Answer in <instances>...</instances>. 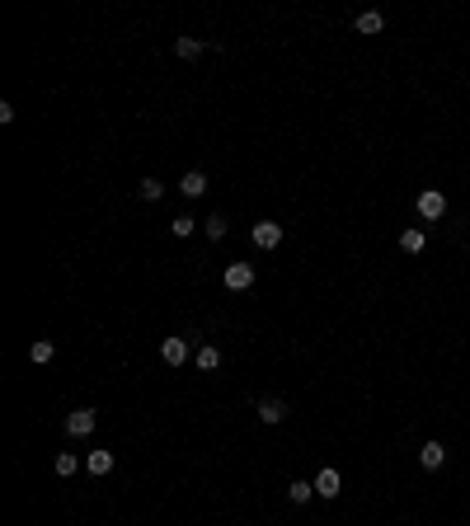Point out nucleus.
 I'll return each mask as SVG.
<instances>
[{"label": "nucleus", "instance_id": "1", "mask_svg": "<svg viewBox=\"0 0 470 526\" xmlns=\"http://www.w3.org/2000/svg\"><path fill=\"white\" fill-rule=\"evenodd\" d=\"M254 414H259V423H268V428H278V423L292 414V404L283 399V394H268V399H259L254 404Z\"/></svg>", "mask_w": 470, "mask_h": 526}, {"label": "nucleus", "instance_id": "2", "mask_svg": "<svg viewBox=\"0 0 470 526\" xmlns=\"http://www.w3.org/2000/svg\"><path fill=\"white\" fill-rule=\"evenodd\" d=\"M99 423V409H71L66 414V437H90Z\"/></svg>", "mask_w": 470, "mask_h": 526}, {"label": "nucleus", "instance_id": "3", "mask_svg": "<svg viewBox=\"0 0 470 526\" xmlns=\"http://www.w3.org/2000/svg\"><path fill=\"white\" fill-rule=\"evenodd\" d=\"M418 216H423V221H442V211H447V198L442 193H438V188H423V193H418Z\"/></svg>", "mask_w": 470, "mask_h": 526}, {"label": "nucleus", "instance_id": "4", "mask_svg": "<svg viewBox=\"0 0 470 526\" xmlns=\"http://www.w3.org/2000/svg\"><path fill=\"white\" fill-rule=\"evenodd\" d=\"M160 357H165L170 367H183V362L193 357V339H179V334H174V339H165V343H160Z\"/></svg>", "mask_w": 470, "mask_h": 526}, {"label": "nucleus", "instance_id": "5", "mask_svg": "<svg viewBox=\"0 0 470 526\" xmlns=\"http://www.w3.org/2000/svg\"><path fill=\"white\" fill-rule=\"evenodd\" d=\"M249 240H254V249H278V244H283V226H278V221H259V226L249 231Z\"/></svg>", "mask_w": 470, "mask_h": 526}, {"label": "nucleus", "instance_id": "6", "mask_svg": "<svg viewBox=\"0 0 470 526\" xmlns=\"http://www.w3.org/2000/svg\"><path fill=\"white\" fill-rule=\"evenodd\" d=\"M311 484H315V494H320V498H339V489H343V479H339V470H329V465H325V470L315 474Z\"/></svg>", "mask_w": 470, "mask_h": 526}, {"label": "nucleus", "instance_id": "7", "mask_svg": "<svg viewBox=\"0 0 470 526\" xmlns=\"http://www.w3.org/2000/svg\"><path fill=\"white\" fill-rule=\"evenodd\" d=\"M226 287L231 291H249L254 287V268H249V263H231V268H226Z\"/></svg>", "mask_w": 470, "mask_h": 526}, {"label": "nucleus", "instance_id": "8", "mask_svg": "<svg viewBox=\"0 0 470 526\" xmlns=\"http://www.w3.org/2000/svg\"><path fill=\"white\" fill-rule=\"evenodd\" d=\"M203 52H207L203 38H174V56H179V61H198Z\"/></svg>", "mask_w": 470, "mask_h": 526}, {"label": "nucleus", "instance_id": "9", "mask_svg": "<svg viewBox=\"0 0 470 526\" xmlns=\"http://www.w3.org/2000/svg\"><path fill=\"white\" fill-rule=\"evenodd\" d=\"M442 461H447L442 442H423V451H418V465L423 470H442Z\"/></svg>", "mask_w": 470, "mask_h": 526}, {"label": "nucleus", "instance_id": "10", "mask_svg": "<svg viewBox=\"0 0 470 526\" xmlns=\"http://www.w3.org/2000/svg\"><path fill=\"white\" fill-rule=\"evenodd\" d=\"M179 193H183V198H203V193H207V174H203V169H188L183 184H179Z\"/></svg>", "mask_w": 470, "mask_h": 526}, {"label": "nucleus", "instance_id": "11", "mask_svg": "<svg viewBox=\"0 0 470 526\" xmlns=\"http://www.w3.org/2000/svg\"><path fill=\"white\" fill-rule=\"evenodd\" d=\"M85 470L90 474H108L113 470V451H90V456H85Z\"/></svg>", "mask_w": 470, "mask_h": 526}, {"label": "nucleus", "instance_id": "12", "mask_svg": "<svg viewBox=\"0 0 470 526\" xmlns=\"http://www.w3.org/2000/svg\"><path fill=\"white\" fill-rule=\"evenodd\" d=\"M353 28H358V33H381V28H386V19H381L376 10H362V14L353 19Z\"/></svg>", "mask_w": 470, "mask_h": 526}, {"label": "nucleus", "instance_id": "13", "mask_svg": "<svg viewBox=\"0 0 470 526\" xmlns=\"http://www.w3.org/2000/svg\"><path fill=\"white\" fill-rule=\"evenodd\" d=\"M193 362H198V371H216V367H221V353H216V343L198 348V357H193Z\"/></svg>", "mask_w": 470, "mask_h": 526}, {"label": "nucleus", "instance_id": "14", "mask_svg": "<svg viewBox=\"0 0 470 526\" xmlns=\"http://www.w3.org/2000/svg\"><path fill=\"white\" fill-rule=\"evenodd\" d=\"M52 470L61 474V479H71V474L80 470V461H76V456H71V451H61V456H57V461H52Z\"/></svg>", "mask_w": 470, "mask_h": 526}, {"label": "nucleus", "instance_id": "15", "mask_svg": "<svg viewBox=\"0 0 470 526\" xmlns=\"http://www.w3.org/2000/svg\"><path fill=\"white\" fill-rule=\"evenodd\" d=\"M136 193H141V202H160V198H165V184H160V179H141Z\"/></svg>", "mask_w": 470, "mask_h": 526}, {"label": "nucleus", "instance_id": "16", "mask_svg": "<svg viewBox=\"0 0 470 526\" xmlns=\"http://www.w3.org/2000/svg\"><path fill=\"white\" fill-rule=\"evenodd\" d=\"M52 353H57V348H52V339H38V343H33V353H28V357H33L38 367H48V362H52Z\"/></svg>", "mask_w": 470, "mask_h": 526}, {"label": "nucleus", "instance_id": "17", "mask_svg": "<svg viewBox=\"0 0 470 526\" xmlns=\"http://www.w3.org/2000/svg\"><path fill=\"white\" fill-rule=\"evenodd\" d=\"M311 494H315V484H311V479H292V489H287V498H292V503H306Z\"/></svg>", "mask_w": 470, "mask_h": 526}, {"label": "nucleus", "instance_id": "18", "mask_svg": "<svg viewBox=\"0 0 470 526\" xmlns=\"http://www.w3.org/2000/svg\"><path fill=\"white\" fill-rule=\"evenodd\" d=\"M400 249H405V254H418V249H423V231H414V226H409V231L400 235Z\"/></svg>", "mask_w": 470, "mask_h": 526}, {"label": "nucleus", "instance_id": "19", "mask_svg": "<svg viewBox=\"0 0 470 526\" xmlns=\"http://www.w3.org/2000/svg\"><path fill=\"white\" fill-rule=\"evenodd\" d=\"M203 231H207V240H221V235H226V216H216V211H212L207 221H203Z\"/></svg>", "mask_w": 470, "mask_h": 526}, {"label": "nucleus", "instance_id": "20", "mask_svg": "<svg viewBox=\"0 0 470 526\" xmlns=\"http://www.w3.org/2000/svg\"><path fill=\"white\" fill-rule=\"evenodd\" d=\"M170 235H174V240L193 235V221H188V216H174V221H170Z\"/></svg>", "mask_w": 470, "mask_h": 526}]
</instances>
